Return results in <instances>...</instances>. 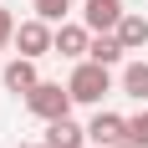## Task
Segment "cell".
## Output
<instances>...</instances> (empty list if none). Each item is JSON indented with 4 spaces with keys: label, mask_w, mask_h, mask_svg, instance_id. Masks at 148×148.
Wrapping results in <instances>:
<instances>
[{
    "label": "cell",
    "mask_w": 148,
    "mask_h": 148,
    "mask_svg": "<svg viewBox=\"0 0 148 148\" xmlns=\"http://www.w3.org/2000/svg\"><path fill=\"white\" fill-rule=\"evenodd\" d=\"M123 51H128V46L118 41V31H102V36H92V51H87V56H92V61H102V66H118Z\"/></svg>",
    "instance_id": "10"
},
{
    "label": "cell",
    "mask_w": 148,
    "mask_h": 148,
    "mask_svg": "<svg viewBox=\"0 0 148 148\" xmlns=\"http://www.w3.org/2000/svg\"><path fill=\"white\" fill-rule=\"evenodd\" d=\"M128 143L148 148V112H133V118H128Z\"/></svg>",
    "instance_id": "12"
},
{
    "label": "cell",
    "mask_w": 148,
    "mask_h": 148,
    "mask_svg": "<svg viewBox=\"0 0 148 148\" xmlns=\"http://www.w3.org/2000/svg\"><path fill=\"white\" fill-rule=\"evenodd\" d=\"M0 77H5V87H10V92H21V97H26V92L41 82V77H36V61H31V56H15V61H5V72H0Z\"/></svg>",
    "instance_id": "8"
},
{
    "label": "cell",
    "mask_w": 148,
    "mask_h": 148,
    "mask_svg": "<svg viewBox=\"0 0 148 148\" xmlns=\"http://www.w3.org/2000/svg\"><path fill=\"white\" fill-rule=\"evenodd\" d=\"M0 46H15V15L0 10Z\"/></svg>",
    "instance_id": "14"
},
{
    "label": "cell",
    "mask_w": 148,
    "mask_h": 148,
    "mask_svg": "<svg viewBox=\"0 0 148 148\" xmlns=\"http://www.w3.org/2000/svg\"><path fill=\"white\" fill-rule=\"evenodd\" d=\"M46 143L51 148H87V128H77L72 118H56V123H46Z\"/></svg>",
    "instance_id": "7"
},
{
    "label": "cell",
    "mask_w": 148,
    "mask_h": 148,
    "mask_svg": "<svg viewBox=\"0 0 148 148\" xmlns=\"http://www.w3.org/2000/svg\"><path fill=\"white\" fill-rule=\"evenodd\" d=\"M118 41L128 46V51H143V46H148V15H133V10H128L118 21Z\"/></svg>",
    "instance_id": "9"
},
{
    "label": "cell",
    "mask_w": 148,
    "mask_h": 148,
    "mask_svg": "<svg viewBox=\"0 0 148 148\" xmlns=\"http://www.w3.org/2000/svg\"><path fill=\"white\" fill-rule=\"evenodd\" d=\"M92 51V31L87 26H56V56H87Z\"/></svg>",
    "instance_id": "6"
},
{
    "label": "cell",
    "mask_w": 148,
    "mask_h": 148,
    "mask_svg": "<svg viewBox=\"0 0 148 148\" xmlns=\"http://www.w3.org/2000/svg\"><path fill=\"white\" fill-rule=\"evenodd\" d=\"M66 92H72V102H87V107H97L112 92V77H107V66L102 61H77V72H72V82H66Z\"/></svg>",
    "instance_id": "1"
},
{
    "label": "cell",
    "mask_w": 148,
    "mask_h": 148,
    "mask_svg": "<svg viewBox=\"0 0 148 148\" xmlns=\"http://www.w3.org/2000/svg\"><path fill=\"white\" fill-rule=\"evenodd\" d=\"M66 10H72V0H36V15L41 21H61Z\"/></svg>",
    "instance_id": "13"
},
{
    "label": "cell",
    "mask_w": 148,
    "mask_h": 148,
    "mask_svg": "<svg viewBox=\"0 0 148 148\" xmlns=\"http://www.w3.org/2000/svg\"><path fill=\"white\" fill-rule=\"evenodd\" d=\"M26 112L41 123H56V118H72V92L61 87V82H36L26 92Z\"/></svg>",
    "instance_id": "2"
},
{
    "label": "cell",
    "mask_w": 148,
    "mask_h": 148,
    "mask_svg": "<svg viewBox=\"0 0 148 148\" xmlns=\"http://www.w3.org/2000/svg\"><path fill=\"white\" fill-rule=\"evenodd\" d=\"M112 148H133V143H112Z\"/></svg>",
    "instance_id": "16"
},
{
    "label": "cell",
    "mask_w": 148,
    "mask_h": 148,
    "mask_svg": "<svg viewBox=\"0 0 148 148\" xmlns=\"http://www.w3.org/2000/svg\"><path fill=\"white\" fill-rule=\"evenodd\" d=\"M15 46H21V56H46V51H56V31H51V21H41V15H31V21H21L15 26Z\"/></svg>",
    "instance_id": "3"
},
{
    "label": "cell",
    "mask_w": 148,
    "mask_h": 148,
    "mask_svg": "<svg viewBox=\"0 0 148 148\" xmlns=\"http://www.w3.org/2000/svg\"><path fill=\"white\" fill-rule=\"evenodd\" d=\"M87 138L97 148H112V143H128V118H118V112H97V118L87 123Z\"/></svg>",
    "instance_id": "5"
},
{
    "label": "cell",
    "mask_w": 148,
    "mask_h": 148,
    "mask_svg": "<svg viewBox=\"0 0 148 148\" xmlns=\"http://www.w3.org/2000/svg\"><path fill=\"white\" fill-rule=\"evenodd\" d=\"M123 92L138 97V102L148 97V61H128V66H123Z\"/></svg>",
    "instance_id": "11"
},
{
    "label": "cell",
    "mask_w": 148,
    "mask_h": 148,
    "mask_svg": "<svg viewBox=\"0 0 148 148\" xmlns=\"http://www.w3.org/2000/svg\"><path fill=\"white\" fill-rule=\"evenodd\" d=\"M123 0H87L82 5V26L92 31V36H102V31H118V21H123Z\"/></svg>",
    "instance_id": "4"
},
{
    "label": "cell",
    "mask_w": 148,
    "mask_h": 148,
    "mask_svg": "<svg viewBox=\"0 0 148 148\" xmlns=\"http://www.w3.org/2000/svg\"><path fill=\"white\" fill-rule=\"evenodd\" d=\"M31 148H51V143H31Z\"/></svg>",
    "instance_id": "15"
}]
</instances>
